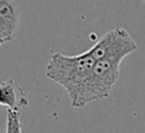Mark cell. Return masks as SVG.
Listing matches in <instances>:
<instances>
[{"label": "cell", "mask_w": 145, "mask_h": 133, "mask_svg": "<svg viewBox=\"0 0 145 133\" xmlns=\"http://www.w3.org/2000/svg\"><path fill=\"white\" fill-rule=\"evenodd\" d=\"M121 61V58L111 56L96 60L78 89L69 97L71 106L82 108L89 102L109 97L111 89L119 78Z\"/></svg>", "instance_id": "cell-1"}, {"label": "cell", "mask_w": 145, "mask_h": 133, "mask_svg": "<svg viewBox=\"0 0 145 133\" xmlns=\"http://www.w3.org/2000/svg\"><path fill=\"white\" fill-rule=\"evenodd\" d=\"M95 61L88 50L76 56L56 52L50 57L45 67V76L61 85L70 97L87 76Z\"/></svg>", "instance_id": "cell-2"}, {"label": "cell", "mask_w": 145, "mask_h": 133, "mask_svg": "<svg viewBox=\"0 0 145 133\" xmlns=\"http://www.w3.org/2000/svg\"><path fill=\"white\" fill-rule=\"evenodd\" d=\"M136 49L137 43L131 39L129 33L121 27H116L100 38L97 42L88 49V52L95 60L110 56L123 59Z\"/></svg>", "instance_id": "cell-3"}, {"label": "cell", "mask_w": 145, "mask_h": 133, "mask_svg": "<svg viewBox=\"0 0 145 133\" xmlns=\"http://www.w3.org/2000/svg\"><path fill=\"white\" fill-rule=\"evenodd\" d=\"M20 7L16 1L0 0V47L12 41L19 26Z\"/></svg>", "instance_id": "cell-4"}, {"label": "cell", "mask_w": 145, "mask_h": 133, "mask_svg": "<svg viewBox=\"0 0 145 133\" xmlns=\"http://www.w3.org/2000/svg\"><path fill=\"white\" fill-rule=\"evenodd\" d=\"M0 105L8 110L18 111L19 108L28 105L25 90L14 80H7L0 84Z\"/></svg>", "instance_id": "cell-5"}, {"label": "cell", "mask_w": 145, "mask_h": 133, "mask_svg": "<svg viewBox=\"0 0 145 133\" xmlns=\"http://www.w3.org/2000/svg\"><path fill=\"white\" fill-rule=\"evenodd\" d=\"M5 133H22L20 113L16 110H7V124Z\"/></svg>", "instance_id": "cell-6"}]
</instances>
